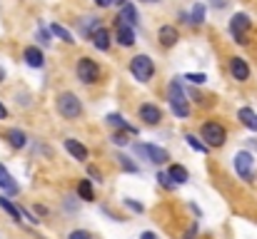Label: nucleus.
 <instances>
[{
  "label": "nucleus",
  "mask_w": 257,
  "mask_h": 239,
  "mask_svg": "<svg viewBox=\"0 0 257 239\" xmlns=\"http://www.w3.org/2000/svg\"><path fill=\"white\" fill-rule=\"evenodd\" d=\"M58 110H60V115L68 117V120H75V117L83 115V105H80V100H78L73 92H63V95L58 97Z\"/></svg>",
  "instance_id": "obj_1"
},
{
  "label": "nucleus",
  "mask_w": 257,
  "mask_h": 239,
  "mask_svg": "<svg viewBox=\"0 0 257 239\" xmlns=\"http://www.w3.org/2000/svg\"><path fill=\"white\" fill-rule=\"evenodd\" d=\"M130 73L135 75V80L148 82V80L155 75V65H153V60L148 55H138V58L130 60Z\"/></svg>",
  "instance_id": "obj_2"
},
{
  "label": "nucleus",
  "mask_w": 257,
  "mask_h": 239,
  "mask_svg": "<svg viewBox=\"0 0 257 239\" xmlns=\"http://www.w3.org/2000/svg\"><path fill=\"white\" fill-rule=\"evenodd\" d=\"M225 137H227V132H225L222 125H217V122H205L202 125V140H205L207 147H222Z\"/></svg>",
  "instance_id": "obj_3"
},
{
  "label": "nucleus",
  "mask_w": 257,
  "mask_h": 239,
  "mask_svg": "<svg viewBox=\"0 0 257 239\" xmlns=\"http://www.w3.org/2000/svg\"><path fill=\"white\" fill-rule=\"evenodd\" d=\"M170 107L177 117H187L190 115V105H187V97H185L180 82H172L170 85Z\"/></svg>",
  "instance_id": "obj_4"
},
{
  "label": "nucleus",
  "mask_w": 257,
  "mask_h": 239,
  "mask_svg": "<svg viewBox=\"0 0 257 239\" xmlns=\"http://www.w3.org/2000/svg\"><path fill=\"white\" fill-rule=\"evenodd\" d=\"M250 18L245 15V13H237V15H232V20H230V33H232V38H235V43H240V45H245L247 43V30H250Z\"/></svg>",
  "instance_id": "obj_5"
},
{
  "label": "nucleus",
  "mask_w": 257,
  "mask_h": 239,
  "mask_svg": "<svg viewBox=\"0 0 257 239\" xmlns=\"http://www.w3.org/2000/svg\"><path fill=\"white\" fill-rule=\"evenodd\" d=\"M75 73H78L80 82H87V85L97 82V78H100V68H97V63H95V60H90V58H80V60H78Z\"/></svg>",
  "instance_id": "obj_6"
},
{
  "label": "nucleus",
  "mask_w": 257,
  "mask_h": 239,
  "mask_svg": "<svg viewBox=\"0 0 257 239\" xmlns=\"http://www.w3.org/2000/svg\"><path fill=\"white\" fill-rule=\"evenodd\" d=\"M235 169H237V174H240L242 179L252 182V179H255V172H252V155H250V152H237V155H235Z\"/></svg>",
  "instance_id": "obj_7"
},
{
  "label": "nucleus",
  "mask_w": 257,
  "mask_h": 239,
  "mask_svg": "<svg viewBox=\"0 0 257 239\" xmlns=\"http://www.w3.org/2000/svg\"><path fill=\"white\" fill-rule=\"evenodd\" d=\"M135 152L143 155L145 159H150V162H155V164H163V162L170 159L165 150H160V147H155V145H135Z\"/></svg>",
  "instance_id": "obj_8"
},
{
  "label": "nucleus",
  "mask_w": 257,
  "mask_h": 239,
  "mask_svg": "<svg viewBox=\"0 0 257 239\" xmlns=\"http://www.w3.org/2000/svg\"><path fill=\"white\" fill-rule=\"evenodd\" d=\"M230 73H232V78L240 80V82H245L250 78V68H247V63L242 58H232L230 60Z\"/></svg>",
  "instance_id": "obj_9"
},
{
  "label": "nucleus",
  "mask_w": 257,
  "mask_h": 239,
  "mask_svg": "<svg viewBox=\"0 0 257 239\" xmlns=\"http://www.w3.org/2000/svg\"><path fill=\"white\" fill-rule=\"evenodd\" d=\"M117 43L122 48H133L135 45V30H133V25H125V23L117 25Z\"/></svg>",
  "instance_id": "obj_10"
},
{
  "label": "nucleus",
  "mask_w": 257,
  "mask_h": 239,
  "mask_svg": "<svg viewBox=\"0 0 257 239\" xmlns=\"http://www.w3.org/2000/svg\"><path fill=\"white\" fill-rule=\"evenodd\" d=\"M140 120H145L148 125H158V122L163 120V112H160V107H155V105H143V107H140Z\"/></svg>",
  "instance_id": "obj_11"
},
{
  "label": "nucleus",
  "mask_w": 257,
  "mask_h": 239,
  "mask_svg": "<svg viewBox=\"0 0 257 239\" xmlns=\"http://www.w3.org/2000/svg\"><path fill=\"white\" fill-rule=\"evenodd\" d=\"M120 23H125V25H138L140 23V18H138V10H135V5H130V3H125L122 8H120V18H117Z\"/></svg>",
  "instance_id": "obj_12"
},
{
  "label": "nucleus",
  "mask_w": 257,
  "mask_h": 239,
  "mask_svg": "<svg viewBox=\"0 0 257 239\" xmlns=\"http://www.w3.org/2000/svg\"><path fill=\"white\" fill-rule=\"evenodd\" d=\"M158 38H160V45H165V48H172L180 40V35H177V30L172 25H163L160 33H158Z\"/></svg>",
  "instance_id": "obj_13"
},
{
  "label": "nucleus",
  "mask_w": 257,
  "mask_h": 239,
  "mask_svg": "<svg viewBox=\"0 0 257 239\" xmlns=\"http://www.w3.org/2000/svg\"><path fill=\"white\" fill-rule=\"evenodd\" d=\"M23 58H25V63H28L30 68H43V63H45L43 50H38V48H28Z\"/></svg>",
  "instance_id": "obj_14"
},
{
  "label": "nucleus",
  "mask_w": 257,
  "mask_h": 239,
  "mask_svg": "<svg viewBox=\"0 0 257 239\" xmlns=\"http://www.w3.org/2000/svg\"><path fill=\"white\" fill-rule=\"evenodd\" d=\"M92 45H95L97 50H107V48H110V35H107L105 28H97V30L92 33Z\"/></svg>",
  "instance_id": "obj_15"
},
{
  "label": "nucleus",
  "mask_w": 257,
  "mask_h": 239,
  "mask_svg": "<svg viewBox=\"0 0 257 239\" xmlns=\"http://www.w3.org/2000/svg\"><path fill=\"white\" fill-rule=\"evenodd\" d=\"M65 150H68V152H70L75 159H87L85 145H80L78 140H65Z\"/></svg>",
  "instance_id": "obj_16"
},
{
  "label": "nucleus",
  "mask_w": 257,
  "mask_h": 239,
  "mask_svg": "<svg viewBox=\"0 0 257 239\" xmlns=\"http://www.w3.org/2000/svg\"><path fill=\"white\" fill-rule=\"evenodd\" d=\"M237 117H240V122L245 125V127H250V130H257V115L250 110V107H242L240 112H237Z\"/></svg>",
  "instance_id": "obj_17"
},
{
  "label": "nucleus",
  "mask_w": 257,
  "mask_h": 239,
  "mask_svg": "<svg viewBox=\"0 0 257 239\" xmlns=\"http://www.w3.org/2000/svg\"><path fill=\"white\" fill-rule=\"evenodd\" d=\"M8 140H10V145L13 147H25L28 145V137H25V132L23 130H8V135H5Z\"/></svg>",
  "instance_id": "obj_18"
},
{
  "label": "nucleus",
  "mask_w": 257,
  "mask_h": 239,
  "mask_svg": "<svg viewBox=\"0 0 257 239\" xmlns=\"http://www.w3.org/2000/svg\"><path fill=\"white\" fill-rule=\"evenodd\" d=\"M97 28H102L97 18H85V20L80 23V33H83L85 38H92V33H95Z\"/></svg>",
  "instance_id": "obj_19"
},
{
  "label": "nucleus",
  "mask_w": 257,
  "mask_h": 239,
  "mask_svg": "<svg viewBox=\"0 0 257 239\" xmlns=\"http://www.w3.org/2000/svg\"><path fill=\"white\" fill-rule=\"evenodd\" d=\"M168 174L172 177V182H175V184H185V182H187V169H185L182 164H172Z\"/></svg>",
  "instance_id": "obj_20"
},
{
  "label": "nucleus",
  "mask_w": 257,
  "mask_h": 239,
  "mask_svg": "<svg viewBox=\"0 0 257 239\" xmlns=\"http://www.w3.org/2000/svg\"><path fill=\"white\" fill-rule=\"evenodd\" d=\"M0 187L3 189H8V192H18V184L13 182V177H10V172L0 164Z\"/></svg>",
  "instance_id": "obj_21"
},
{
  "label": "nucleus",
  "mask_w": 257,
  "mask_h": 239,
  "mask_svg": "<svg viewBox=\"0 0 257 239\" xmlns=\"http://www.w3.org/2000/svg\"><path fill=\"white\" fill-rule=\"evenodd\" d=\"M0 207H3V209H5V212H8V214H10L13 219H15V222H20V219H23V212H20V209H18V207H15V204H13L10 199L0 197Z\"/></svg>",
  "instance_id": "obj_22"
},
{
  "label": "nucleus",
  "mask_w": 257,
  "mask_h": 239,
  "mask_svg": "<svg viewBox=\"0 0 257 239\" xmlns=\"http://www.w3.org/2000/svg\"><path fill=\"white\" fill-rule=\"evenodd\" d=\"M78 194L85 199V202H92L95 199V194H92V184H90V179H83L80 184H78Z\"/></svg>",
  "instance_id": "obj_23"
},
{
  "label": "nucleus",
  "mask_w": 257,
  "mask_h": 239,
  "mask_svg": "<svg viewBox=\"0 0 257 239\" xmlns=\"http://www.w3.org/2000/svg\"><path fill=\"white\" fill-rule=\"evenodd\" d=\"M202 20H205V5L197 3V5L192 8V13H190V23H192V25H200Z\"/></svg>",
  "instance_id": "obj_24"
},
{
  "label": "nucleus",
  "mask_w": 257,
  "mask_h": 239,
  "mask_svg": "<svg viewBox=\"0 0 257 239\" xmlns=\"http://www.w3.org/2000/svg\"><path fill=\"white\" fill-rule=\"evenodd\" d=\"M50 30H53V35H58V38H63L65 43H75V40H73V35H70V30H65L63 25H58V23H53V28H50Z\"/></svg>",
  "instance_id": "obj_25"
},
{
  "label": "nucleus",
  "mask_w": 257,
  "mask_h": 239,
  "mask_svg": "<svg viewBox=\"0 0 257 239\" xmlns=\"http://www.w3.org/2000/svg\"><path fill=\"white\" fill-rule=\"evenodd\" d=\"M107 122H110V125H115V127H122V130H127V132H135V127H130V125L125 122V117H120V115H110V117H107Z\"/></svg>",
  "instance_id": "obj_26"
},
{
  "label": "nucleus",
  "mask_w": 257,
  "mask_h": 239,
  "mask_svg": "<svg viewBox=\"0 0 257 239\" xmlns=\"http://www.w3.org/2000/svg\"><path fill=\"white\" fill-rule=\"evenodd\" d=\"M117 164H120L125 172H138V164H135L130 157H125V155H117Z\"/></svg>",
  "instance_id": "obj_27"
},
{
  "label": "nucleus",
  "mask_w": 257,
  "mask_h": 239,
  "mask_svg": "<svg viewBox=\"0 0 257 239\" xmlns=\"http://www.w3.org/2000/svg\"><path fill=\"white\" fill-rule=\"evenodd\" d=\"M185 140H187V145H190L192 150H197V152H207V145H205V142H200L195 135H187Z\"/></svg>",
  "instance_id": "obj_28"
},
{
  "label": "nucleus",
  "mask_w": 257,
  "mask_h": 239,
  "mask_svg": "<svg viewBox=\"0 0 257 239\" xmlns=\"http://www.w3.org/2000/svg\"><path fill=\"white\" fill-rule=\"evenodd\" d=\"M158 182H160V184H165L168 189H172V187H175L172 177H170V174H165V172H160V174H158Z\"/></svg>",
  "instance_id": "obj_29"
},
{
  "label": "nucleus",
  "mask_w": 257,
  "mask_h": 239,
  "mask_svg": "<svg viewBox=\"0 0 257 239\" xmlns=\"http://www.w3.org/2000/svg\"><path fill=\"white\" fill-rule=\"evenodd\" d=\"M185 80H190V82H195V85H200V82H205V75H197V73H190V75H185Z\"/></svg>",
  "instance_id": "obj_30"
},
{
  "label": "nucleus",
  "mask_w": 257,
  "mask_h": 239,
  "mask_svg": "<svg viewBox=\"0 0 257 239\" xmlns=\"http://www.w3.org/2000/svg\"><path fill=\"white\" fill-rule=\"evenodd\" d=\"M125 204H127V207H130L133 212H143V204H138L135 199H125Z\"/></svg>",
  "instance_id": "obj_31"
},
{
  "label": "nucleus",
  "mask_w": 257,
  "mask_h": 239,
  "mask_svg": "<svg viewBox=\"0 0 257 239\" xmlns=\"http://www.w3.org/2000/svg\"><path fill=\"white\" fill-rule=\"evenodd\" d=\"M112 142H115V145H127L130 140H127V135H115V137H112Z\"/></svg>",
  "instance_id": "obj_32"
},
{
  "label": "nucleus",
  "mask_w": 257,
  "mask_h": 239,
  "mask_svg": "<svg viewBox=\"0 0 257 239\" xmlns=\"http://www.w3.org/2000/svg\"><path fill=\"white\" fill-rule=\"evenodd\" d=\"M70 239H90V234H87V232H83V229H75V232L70 234Z\"/></svg>",
  "instance_id": "obj_33"
},
{
  "label": "nucleus",
  "mask_w": 257,
  "mask_h": 239,
  "mask_svg": "<svg viewBox=\"0 0 257 239\" xmlns=\"http://www.w3.org/2000/svg\"><path fill=\"white\" fill-rule=\"evenodd\" d=\"M38 38H40L43 43H50V33H48V30H43V28H40V33H38Z\"/></svg>",
  "instance_id": "obj_34"
},
{
  "label": "nucleus",
  "mask_w": 257,
  "mask_h": 239,
  "mask_svg": "<svg viewBox=\"0 0 257 239\" xmlns=\"http://www.w3.org/2000/svg\"><path fill=\"white\" fill-rule=\"evenodd\" d=\"M195 234H197V224H192V227H190V232L185 234V239H195Z\"/></svg>",
  "instance_id": "obj_35"
},
{
  "label": "nucleus",
  "mask_w": 257,
  "mask_h": 239,
  "mask_svg": "<svg viewBox=\"0 0 257 239\" xmlns=\"http://www.w3.org/2000/svg\"><path fill=\"white\" fill-rule=\"evenodd\" d=\"M115 0H95V5H100V8H110Z\"/></svg>",
  "instance_id": "obj_36"
},
{
  "label": "nucleus",
  "mask_w": 257,
  "mask_h": 239,
  "mask_svg": "<svg viewBox=\"0 0 257 239\" xmlns=\"http://www.w3.org/2000/svg\"><path fill=\"white\" fill-rule=\"evenodd\" d=\"M212 5H215V8H225V5H227V0H212Z\"/></svg>",
  "instance_id": "obj_37"
},
{
  "label": "nucleus",
  "mask_w": 257,
  "mask_h": 239,
  "mask_svg": "<svg viewBox=\"0 0 257 239\" xmlns=\"http://www.w3.org/2000/svg\"><path fill=\"white\" fill-rule=\"evenodd\" d=\"M5 117H8V110H5V105L0 102V120H5Z\"/></svg>",
  "instance_id": "obj_38"
},
{
  "label": "nucleus",
  "mask_w": 257,
  "mask_h": 239,
  "mask_svg": "<svg viewBox=\"0 0 257 239\" xmlns=\"http://www.w3.org/2000/svg\"><path fill=\"white\" fill-rule=\"evenodd\" d=\"M140 239H158V237H155L153 232H143V234H140Z\"/></svg>",
  "instance_id": "obj_39"
},
{
  "label": "nucleus",
  "mask_w": 257,
  "mask_h": 239,
  "mask_svg": "<svg viewBox=\"0 0 257 239\" xmlns=\"http://www.w3.org/2000/svg\"><path fill=\"white\" fill-rule=\"evenodd\" d=\"M115 3H120V5H125V0H115Z\"/></svg>",
  "instance_id": "obj_40"
},
{
  "label": "nucleus",
  "mask_w": 257,
  "mask_h": 239,
  "mask_svg": "<svg viewBox=\"0 0 257 239\" xmlns=\"http://www.w3.org/2000/svg\"><path fill=\"white\" fill-rule=\"evenodd\" d=\"M145 3H158V0H145Z\"/></svg>",
  "instance_id": "obj_41"
}]
</instances>
